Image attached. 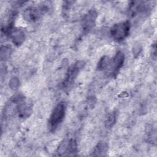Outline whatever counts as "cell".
I'll use <instances>...</instances> for the list:
<instances>
[{
  "instance_id": "cell-1",
  "label": "cell",
  "mask_w": 157,
  "mask_h": 157,
  "mask_svg": "<svg viewBox=\"0 0 157 157\" xmlns=\"http://www.w3.org/2000/svg\"><path fill=\"white\" fill-rule=\"evenodd\" d=\"M66 107V103L64 101H60L53 108L48 120V128L51 131H55L64 120Z\"/></svg>"
},
{
  "instance_id": "cell-2",
  "label": "cell",
  "mask_w": 157,
  "mask_h": 157,
  "mask_svg": "<svg viewBox=\"0 0 157 157\" xmlns=\"http://www.w3.org/2000/svg\"><path fill=\"white\" fill-rule=\"evenodd\" d=\"M46 3H42L39 6H30L25 8L23 10L22 16L23 19L29 22L34 23L39 20L40 17L45 13L48 9Z\"/></svg>"
},
{
  "instance_id": "cell-3",
  "label": "cell",
  "mask_w": 157,
  "mask_h": 157,
  "mask_svg": "<svg viewBox=\"0 0 157 157\" xmlns=\"http://www.w3.org/2000/svg\"><path fill=\"white\" fill-rule=\"evenodd\" d=\"M85 65L83 61H78L71 64L67 69L66 76L61 83L62 88L68 90L74 84L78 73Z\"/></svg>"
},
{
  "instance_id": "cell-4",
  "label": "cell",
  "mask_w": 157,
  "mask_h": 157,
  "mask_svg": "<svg viewBox=\"0 0 157 157\" xmlns=\"http://www.w3.org/2000/svg\"><path fill=\"white\" fill-rule=\"evenodd\" d=\"M131 28L129 21L126 20L113 25L110 30L112 38L116 42H120L124 40L129 35Z\"/></svg>"
},
{
  "instance_id": "cell-5",
  "label": "cell",
  "mask_w": 157,
  "mask_h": 157,
  "mask_svg": "<svg viewBox=\"0 0 157 157\" xmlns=\"http://www.w3.org/2000/svg\"><path fill=\"white\" fill-rule=\"evenodd\" d=\"M1 29L5 36L9 37L12 43L16 46L18 47L24 42L26 36L22 29L14 27V26L2 28Z\"/></svg>"
},
{
  "instance_id": "cell-6",
  "label": "cell",
  "mask_w": 157,
  "mask_h": 157,
  "mask_svg": "<svg viewBox=\"0 0 157 157\" xmlns=\"http://www.w3.org/2000/svg\"><path fill=\"white\" fill-rule=\"evenodd\" d=\"M77 152V141L74 139H65L59 145L56 153L59 156H74Z\"/></svg>"
},
{
  "instance_id": "cell-7",
  "label": "cell",
  "mask_w": 157,
  "mask_h": 157,
  "mask_svg": "<svg viewBox=\"0 0 157 157\" xmlns=\"http://www.w3.org/2000/svg\"><path fill=\"white\" fill-rule=\"evenodd\" d=\"M98 12L94 9L89 10L81 20V28L82 31L86 34L90 32L95 26Z\"/></svg>"
},
{
  "instance_id": "cell-8",
  "label": "cell",
  "mask_w": 157,
  "mask_h": 157,
  "mask_svg": "<svg viewBox=\"0 0 157 157\" xmlns=\"http://www.w3.org/2000/svg\"><path fill=\"white\" fill-rule=\"evenodd\" d=\"M124 59V54L121 51H118L115 56L110 59V63L107 68L109 69V71L110 72V74L112 77H115L117 75L120 69L123 65Z\"/></svg>"
},
{
  "instance_id": "cell-9",
  "label": "cell",
  "mask_w": 157,
  "mask_h": 157,
  "mask_svg": "<svg viewBox=\"0 0 157 157\" xmlns=\"http://www.w3.org/2000/svg\"><path fill=\"white\" fill-rule=\"evenodd\" d=\"M150 9V6L146 1H134L129 4L128 12L131 17H134L139 14L146 13Z\"/></svg>"
},
{
  "instance_id": "cell-10",
  "label": "cell",
  "mask_w": 157,
  "mask_h": 157,
  "mask_svg": "<svg viewBox=\"0 0 157 157\" xmlns=\"http://www.w3.org/2000/svg\"><path fill=\"white\" fill-rule=\"evenodd\" d=\"M33 110V104L25 99L21 102L17 106V113L21 118H26L30 116Z\"/></svg>"
},
{
  "instance_id": "cell-11",
  "label": "cell",
  "mask_w": 157,
  "mask_h": 157,
  "mask_svg": "<svg viewBox=\"0 0 157 157\" xmlns=\"http://www.w3.org/2000/svg\"><path fill=\"white\" fill-rule=\"evenodd\" d=\"M108 151V145L105 142H100L94 147L93 151L92 152V156H102L106 155Z\"/></svg>"
},
{
  "instance_id": "cell-12",
  "label": "cell",
  "mask_w": 157,
  "mask_h": 157,
  "mask_svg": "<svg viewBox=\"0 0 157 157\" xmlns=\"http://www.w3.org/2000/svg\"><path fill=\"white\" fill-rule=\"evenodd\" d=\"M12 47L9 45H1L0 50V58L1 61L8 59L12 54Z\"/></svg>"
},
{
  "instance_id": "cell-13",
  "label": "cell",
  "mask_w": 157,
  "mask_h": 157,
  "mask_svg": "<svg viewBox=\"0 0 157 157\" xmlns=\"http://www.w3.org/2000/svg\"><path fill=\"white\" fill-rule=\"evenodd\" d=\"M117 114L115 111L110 112L105 118V126L106 128H112L117 121Z\"/></svg>"
},
{
  "instance_id": "cell-14",
  "label": "cell",
  "mask_w": 157,
  "mask_h": 157,
  "mask_svg": "<svg viewBox=\"0 0 157 157\" xmlns=\"http://www.w3.org/2000/svg\"><path fill=\"white\" fill-rule=\"evenodd\" d=\"M147 131V140L149 142H151L152 144H156V129L153 126V125H148L146 128Z\"/></svg>"
},
{
  "instance_id": "cell-15",
  "label": "cell",
  "mask_w": 157,
  "mask_h": 157,
  "mask_svg": "<svg viewBox=\"0 0 157 157\" xmlns=\"http://www.w3.org/2000/svg\"><path fill=\"white\" fill-rule=\"evenodd\" d=\"M110 58L107 55H104L101 58L97 64V69L98 71H103L107 69L110 63Z\"/></svg>"
},
{
  "instance_id": "cell-16",
  "label": "cell",
  "mask_w": 157,
  "mask_h": 157,
  "mask_svg": "<svg viewBox=\"0 0 157 157\" xmlns=\"http://www.w3.org/2000/svg\"><path fill=\"white\" fill-rule=\"evenodd\" d=\"M9 85L10 89L12 90L18 89L20 86V80L18 78V77L15 76L11 77V78L9 80Z\"/></svg>"
},
{
  "instance_id": "cell-17",
  "label": "cell",
  "mask_w": 157,
  "mask_h": 157,
  "mask_svg": "<svg viewBox=\"0 0 157 157\" xmlns=\"http://www.w3.org/2000/svg\"><path fill=\"white\" fill-rule=\"evenodd\" d=\"M151 54H152V56H153L155 58L156 57V45L155 42H154V44H152Z\"/></svg>"
}]
</instances>
